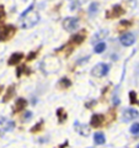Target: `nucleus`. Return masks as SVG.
Instances as JSON below:
<instances>
[{
  "label": "nucleus",
  "instance_id": "f257e3e1",
  "mask_svg": "<svg viewBox=\"0 0 139 148\" xmlns=\"http://www.w3.org/2000/svg\"><path fill=\"white\" fill-rule=\"evenodd\" d=\"M40 21L38 12L33 10V4L30 5L25 12L21 14V27L22 29H30V27L35 26L37 22Z\"/></svg>",
  "mask_w": 139,
  "mask_h": 148
},
{
  "label": "nucleus",
  "instance_id": "f03ea898",
  "mask_svg": "<svg viewBox=\"0 0 139 148\" xmlns=\"http://www.w3.org/2000/svg\"><path fill=\"white\" fill-rule=\"evenodd\" d=\"M15 32H16V29H15V26H12V25L0 26V41L5 42V41L10 40L11 37L15 35Z\"/></svg>",
  "mask_w": 139,
  "mask_h": 148
},
{
  "label": "nucleus",
  "instance_id": "7ed1b4c3",
  "mask_svg": "<svg viewBox=\"0 0 139 148\" xmlns=\"http://www.w3.org/2000/svg\"><path fill=\"white\" fill-rule=\"evenodd\" d=\"M108 73V66L107 64H105V63H99V64H96V66L92 68V71H91V74L94 77H105L106 74Z\"/></svg>",
  "mask_w": 139,
  "mask_h": 148
},
{
  "label": "nucleus",
  "instance_id": "20e7f679",
  "mask_svg": "<svg viewBox=\"0 0 139 148\" xmlns=\"http://www.w3.org/2000/svg\"><path fill=\"white\" fill-rule=\"evenodd\" d=\"M63 27L67 31H74L79 27V18L76 17H67L63 21Z\"/></svg>",
  "mask_w": 139,
  "mask_h": 148
},
{
  "label": "nucleus",
  "instance_id": "39448f33",
  "mask_svg": "<svg viewBox=\"0 0 139 148\" xmlns=\"http://www.w3.org/2000/svg\"><path fill=\"white\" fill-rule=\"evenodd\" d=\"M119 42L123 46H126V47H129V46H132L136 42V36H134L132 32H126V34H123L119 37Z\"/></svg>",
  "mask_w": 139,
  "mask_h": 148
},
{
  "label": "nucleus",
  "instance_id": "423d86ee",
  "mask_svg": "<svg viewBox=\"0 0 139 148\" xmlns=\"http://www.w3.org/2000/svg\"><path fill=\"white\" fill-rule=\"evenodd\" d=\"M139 117V112L136 109H127L123 112V120L124 121H132L134 119Z\"/></svg>",
  "mask_w": 139,
  "mask_h": 148
},
{
  "label": "nucleus",
  "instance_id": "0eeeda50",
  "mask_svg": "<svg viewBox=\"0 0 139 148\" xmlns=\"http://www.w3.org/2000/svg\"><path fill=\"white\" fill-rule=\"evenodd\" d=\"M104 115H101V114H95V115H92V117L90 120V126L92 127H100L101 125L104 123Z\"/></svg>",
  "mask_w": 139,
  "mask_h": 148
},
{
  "label": "nucleus",
  "instance_id": "6e6552de",
  "mask_svg": "<svg viewBox=\"0 0 139 148\" xmlns=\"http://www.w3.org/2000/svg\"><path fill=\"white\" fill-rule=\"evenodd\" d=\"M22 58H24V54L21 52H16V53L11 54V57L9 58V61H7V64L9 66H16V64H18L21 62Z\"/></svg>",
  "mask_w": 139,
  "mask_h": 148
},
{
  "label": "nucleus",
  "instance_id": "1a4fd4ad",
  "mask_svg": "<svg viewBox=\"0 0 139 148\" xmlns=\"http://www.w3.org/2000/svg\"><path fill=\"white\" fill-rule=\"evenodd\" d=\"M75 130H76V132H79L81 136H84V137H87L89 136V133H90V128H89L87 125H82V123L75 122Z\"/></svg>",
  "mask_w": 139,
  "mask_h": 148
},
{
  "label": "nucleus",
  "instance_id": "9d476101",
  "mask_svg": "<svg viewBox=\"0 0 139 148\" xmlns=\"http://www.w3.org/2000/svg\"><path fill=\"white\" fill-rule=\"evenodd\" d=\"M124 14V10L122 9V6H119V5H114L113 9H112V12L111 14H106V16L107 17H118V16H121Z\"/></svg>",
  "mask_w": 139,
  "mask_h": 148
},
{
  "label": "nucleus",
  "instance_id": "9b49d317",
  "mask_svg": "<svg viewBox=\"0 0 139 148\" xmlns=\"http://www.w3.org/2000/svg\"><path fill=\"white\" fill-rule=\"evenodd\" d=\"M27 106V101L24 99V98H20V99H17L16 100V104H15V112H18V111H21V110H24L25 108Z\"/></svg>",
  "mask_w": 139,
  "mask_h": 148
},
{
  "label": "nucleus",
  "instance_id": "f8f14e48",
  "mask_svg": "<svg viewBox=\"0 0 139 148\" xmlns=\"http://www.w3.org/2000/svg\"><path fill=\"white\" fill-rule=\"evenodd\" d=\"M94 142L96 143V145H104V143L106 142V138H105V135L102 132H100V131H97L95 132V135H94Z\"/></svg>",
  "mask_w": 139,
  "mask_h": 148
},
{
  "label": "nucleus",
  "instance_id": "ddd939ff",
  "mask_svg": "<svg viewBox=\"0 0 139 148\" xmlns=\"http://www.w3.org/2000/svg\"><path fill=\"white\" fill-rule=\"evenodd\" d=\"M108 35V32L106 31V30H100V32H97V34L92 37V40H91V42L92 43H95L96 41H99V40H102V38H105L106 36Z\"/></svg>",
  "mask_w": 139,
  "mask_h": 148
},
{
  "label": "nucleus",
  "instance_id": "4468645a",
  "mask_svg": "<svg viewBox=\"0 0 139 148\" xmlns=\"http://www.w3.org/2000/svg\"><path fill=\"white\" fill-rule=\"evenodd\" d=\"M84 40H85V35L84 34H80V35H74L73 37H72V42H74V43H76V45H80V43H82L84 42Z\"/></svg>",
  "mask_w": 139,
  "mask_h": 148
},
{
  "label": "nucleus",
  "instance_id": "2eb2a0df",
  "mask_svg": "<svg viewBox=\"0 0 139 148\" xmlns=\"http://www.w3.org/2000/svg\"><path fill=\"white\" fill-rule=\"evenodd\" d=\"M106 49V43L105 42H99L95 46V53H102Z\"/></svg>",
  "mask_w": 139,
  "mask_h": 148
},
{
  "label": "nucleus",
  "instance_id": "dca6fc26",
  "mask_svg": "<svg viewBox=\"0 0 139 148\" xmlns=\"http://www.w3.org/2000/svg\"><path fill=\"white\" fill-rule=\"evenodd\" d=\"M57 115L59 117V122H64V121H65L67 114H65V111H64V109H58L57 110Z\"/></svg>",
  "mask_w": 139,
  "mask_h": 148
},
{
  "label": "nucleus",
  "instance_id": "f3484780",
  "mask_svg": "<svg viewBox=\"0 0 139 148\" xmlns=\"http://www.w3.org/2000/svg\"><path fill=\"white\" fill-rule=\"evenodd\" d=\"M14 92H15V89H14V86L9 88V89H7V92H6V95L4 96V99H3L4 103H7V101L10 100V98H11V96L14 95Z\"/></svg>",
  "mask_w": 139,
  "mask_h": 148
},
{
  "label": "nucleus",
  "instance_id": "a211bd4d",
  "mask_svg": "<svg viewBox=\"0 0 139 148\" xmlns=\"http://www.w3.org/2000/svg\"><path fill=\"white\" fill-rule=\"evenodd\" d=\"M97 10H99V4L97 3H92L90 8H89V15H95V14L97 12Z\"/></svg>",
  "mask_w": 139,
  "mask_h": 148
},
{
  "label": "nucleus",
  "instance_id": "6ab92c4d",
  "mask_svg": "<svg viewBox=\"0 0 139 148\" xmlns=\"http://www.w3.org/2000/svg\"><path fill=\"white\" fill-rule=\"evenodd\" d=\"M59 85L65 89V88H69V86L72 85V82L69 80L68 78H62V80H61V83H59Z\"/></svg>",
  "mask_w": 139,
  "mask_h": 148
},
{
  "label": "nucleus",
  "instance_id": "aec40b11",
  "mask_svg": "<svg viewBox=\"0 0 139 148\" xmlns=\"http://www.w3.org/2000/svg\"><path fill=\"white\" fill-rule=\"evenodd\" d=\"M129 99H131V104H133V105L139 104V101H138V99H137L136 91H131V92H129Z\"/></svg>",
  "mask_w": 139,
  "mask_h": 148
},
{
  "label": "nucleus",
  "instance_id": "412c9836",
  "mask_svg": "<svg viewBox=\"0 0 139 148\" xmlns=\"http://www.w3.org/2000/svg\"><path fill=\"white\" fill-rule=\"evenodd\" d=\"M129 131H131V133H133V135H137V133H139V123L136 122V123H133L131 128H129Z\"/></svg>",
  "mask_w": 139,
  "mask_h": 148
},
{
  "label": "nucleus",
  "instance_id": "4be33fe9",
  "mask_svg": "<svg viewBox=\"0 0 139 148\" xmlns=\"http://www.w3.org/2000/svg\"><path fill=\"white\" fill-rule=\"evenodd\" d=\"M5 126H4V130L5 131H9V130H12L14 126H15V123H14V121H5Z\"/></svg>",
  "mask_w": 139,
  "mask_h": 148
},
{
  "label": "nucleus",
  "instance_id": "5701e85b",
  "mask_svg": "<svg viewBox=\"0 0 139 148\" xmlns=\"http://www.w3.org/2000/svg\"><path fill=\"white\" fill-rule=\"evenodd\" d=\"M42 125H43V121H41V122H38L37 125H35V126L31 128V132L35 133V132H37V131H40V130L42 128Z\"/></svg>",
  "mask_w": 139,
  "mask_h": 148
},
{
  "label": "nucleus",
  "instance_id": "b1692460",
  "mask_svg": "<svg viewBox=\"0 0 139 148\" xmlns=\"http://www.w3.org/2000/svg\"><path fill=\"white\" fill-rule=\"evenodd\" d=\"M26 69V67L25 66H21V67H17V69H16V75L20 78L21 75H22V73H24V71Z\"/></svg>",
  "mask_w": 139,
  "mask_h": 148
},
{
  "label": "nucleus",
  "instance_id": "393cba45",
  "mask_svg": "<svg viewBox=\"0 0 139 148\" xmlns=\"http://www.w3.org/2000/svg\"><path fill=\"white\" fill-rule=\"evenodd\" d=\"M31 117H32V112H31V111H27V112L25 114V116H24V121L25 122L29 121V120H31Z\"/></svg>",
  "mask_w": 139,
  "mask_h": 148
},
{
  "label": "nucleus",
  "instance_id": "a878e982",
  "mask_svg": "<svg viewBox=\"0 0 139 148\" xmlns=\"http://www.w3.org/2000/svg\"><path fill=\"white\" fill-rule=\"evenodd\" d=\"M36 56H37V52H31L29 56H27V61H32V59H35Z\"/></svg>",
  "mask_w": 139,
  "mask_h": 148
},
{
  "label": "nucleus",
  "instance_id": "bb28decb",
  "mask_svg": "<svg viewBox=\"0 0 139 148\" xmlns=\"http://www.w3.org/2000/svg\"><path fill=\"white\" fill-rule=\"evenodd\" d=\"M5 17V11H4V6H0V21Z\"/></svg>",
  "mask_w": 139,
  "mask_h": 148
},
{
  "label": "nucleus",
  "instance_id": "cd10ccee",
  "mask_svg": "<svg viewBox=\"0 0 139 148\" xmlns=\"http://www.w3.org/2000/svg\"><path fill=\"white\" fill-rule=\"evenodd\" d=\"M1 90H3V86H1V85H0V91H1Z\"/></svg>",
  "mask_w": 139,
  "mask_h": 148
},
{
  "label": "nucleus",
  "instance_id": "c85d7f7f",
  "mask_svg": "<svg viewBox=\"0 0 139 148\" xmlns=\"http://www.w3.org/2000/svg\"><path fill=\"white\" fill-rule=\"evenodd\" d=\"M137 148H139V145H138V147H137Z\"/></svg>",
  "mask_w": 139,
  "mask_h": 148
},
{
  "label": "nucleus",
  "instance_id": "c756f323",
  "mask_svg": "<svg viewBox=\"0 0 139 148\" xmlns=\"http://www.w3.org/2000/svg\"><path fill=\"white\" fill-rule=\"evenodd\" d=\"M70 1H73V0H70Z\"/></svg>",
  "mask_w": 139,
  "mask_h": 148
}]
</instances>
